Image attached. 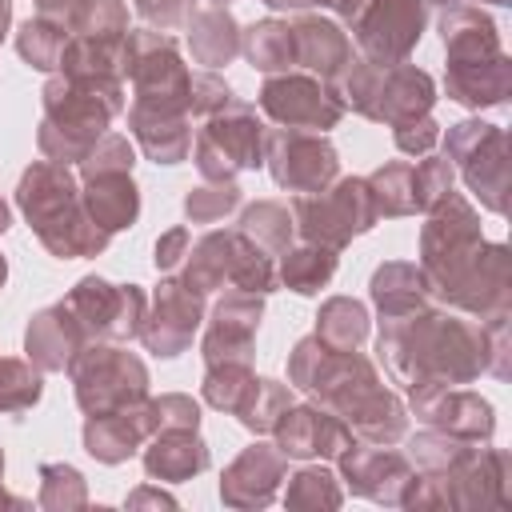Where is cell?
<instances>
[{
    "mask_svg": "<svg viewBox=\"0 0 512 512\" xmlns=\"http://www.w3.org/2000/svg\"><path fill=\"white\" fill-rule=\"evenodd\" d=\"M240 232L248 240H256L264 252H288V244H292V216H288V208H280L272 200H260V204H252L244 212Z\"/></svg>",
    "mask_w": 512,
    "mask_h": 512,
    "instance_id": "obj_35",
    "label": "cell"
},
{
    "mask_svg": "<svg viewBox=\"0 0 512 512\" xmlns=\"http://www.w3.org/2000/svg\"><path fill=\"white\" fill-rule=\"evenodd\" d=\"M380 352L392 376L408 388L468 384L480 372H488L484 324H468L436 308H420L404 320L380 324Z\"/></svg>",
    "mask_w": 512,
    "mask_h": 512,
    "instance_id": "obj_1",
    "label": "cell"
},
{
    "mask_svg": "<svg viewBox=\"0 0 512 512\" xmlns=\"http://www.w3.org/2000/svg\"><path fill=\"white\" fill-rule=\"evenodd\" d=\"M220 4H224V0H220Z\"/></svg>",
    "mask_w": 512,
    "mask_h": 512,
    "instance_id": "obj_47",
    "label": "cell"
},
{
    "mask_svg": "<svg viewBox=\"0 0 512 512\" xmlns=\"http://www.w3.org/2000/svg\"><path fill=\"white\" fill-rule=\"evenodd\" d=\"M440 36L448 48V60H484L504 52L496 20L476 4H452L440 16Z\"/></svg>",
    "mask_w": 512,
    "mask_h": 512,
    "instance_id": "obj_21",
    "label": "cell"
},
{
    "mask_svg": "<svg viewBox=\"0 0 512 512\" xmlns=\"http://www.w3.org/2000/svg\"><path fill=\"white\" fill-rule=\"evenodd\" d=\"M188 108L180 104H156V100H136L132 104V132L136 140L144 144V152L156 160V164H180L188 144H192V132H188Z\"/></svg>",
    "mask_w": 512,
    "mask_h": 512,
    "instance_id": "obj_18",
    "label": "cell"
},
{
    "mask_svg": "<svg viewBox=\"0 0 512 512\" xmlns=\"http://www.w3.org/2000/svg\"><path fill=\"white\" fill-rule=\"evenodd\" d=\"M64 308L76 316V324L92 336L128 340L144 324V296L136 284H104L100 276H84Z\"/></svg>",
    "mask_w": 512,
    "mask_h": 512,
    "instance_id": "obj_10",
    "label": "cell"
},
{
    "mask_svg": "<svg viewBox=\"0 0 512 512\" xmlns=\"http://www.w3.org/2000/svg\"><path fill=\"white\" fill-rule=\"evenodd\" d=\"M40 400V376L24 360H0V412H20Z\"/></svg>",
    "mask_w": 512,
    "mask_h": 512,
    "instance_id": "obj_37",
    "label": "cell"
},
{
    "mask_svg": "<svg viewBox=\"0 0 512 512\" xmlns=\"http://www.w3.org/2000/svg\"><path fill=\"white\" fill-rule=\"evenodd\" d=\"M316 336L332 348H356L368 336V312L364 304L348 300V296H332L320 316H316Z\"/></svg>",
    "mask_w": 512,
    "mask_h": 512,
    "instance_id": "obj_31",
    "label": "cell"
},
{
    "mask_svg": "<svg viewBox=\"0 0 512 512\" xmlns=\"http://www.w3.org/2000/svg\"><path fill=\"white\" fill-rule=\"evenodd\" d=\"M20 208L36 236L56 252V256H92L108 244V232L92 224L84 212V200L76 192V180L68 176L64 164L40 160L24 172L20 180Z\"/></svg>",
    "mask_w": 512,
    "mask_h": 512,
    "instance_id": "obj_2",
    "label": "cell"
},
{
    "mask_svg": "<svg viewBox=\"0 0 512 512\" xmlns=\"http://www.w3.org/2000/svg\"><path fill=\"white\" fill-rule=\"evenodd\" d=\"M428 276L416 264H384L372 276V300L380 304V324L404 320L420 308H428Z\"/></svg>",
    "mask_w": 512,
    "mask_h": 512,
    "instance_id": "obj_24",
    "label": "cell"
},
{
    "mask_svg": "<svg viewBox=\"0 0 512 512\" xmlns=\"http://www.w3.org/2000/svg\"><path fill=\"white\" fill-rule=\"evenodd\" d=\"M368 192H372L376 220H380V216H412V212H420V208H416L412 164H404V160L376 168V172L368 176Z\"/></svg>",
    "mask_w": 512,
    "mask_h": 512,
    "instance_id": "obj_28",
    "label": "cell"
},
{
    "mask_svg": "<svg viewBox=\"0 0 512 512\" xmlns=\"http://www.w3.org/2000/svg\"><path fill=\"white\" fill-rule=\"evenodd\" d=\"M8 16H12V8H8V0H0V36H4V28H8Z\"/></svg>",
    "mask_w": 512,
    "mask_h": 512,
    "instance_id": "obj_42",
    "label": "cell"
},
{
    "mask_svg": "<svg viewBox=\"0 0 512 512\" xmlns=\"http://www.w3.org/2000/svg\"><path fill=\"white\" fill-rule=\"evenodd\" d=\"M260 108L280 124L296 132H324L340 120L344 100L328 92L312 76H272L260 92Z\"/></svg>",
    "mask_w": 512,
    "mask_h": 512,
    "instance_id": "obj_13",
    "label": "cell"
},
{
    "mask_svg": "<svg viewBox=\"0 0 512 512\" xmlns=\"http://www.w3.org/2000/svg\"><path fill=\"white\" fill-rule=\"evenodd\" d=\"M292 40H296V64L320 72L324 80H336L352 64V44L332 20L300 16L292 24Z\"/></svg>",
    "mask_w": 512,
    "mask_h": 512,
    "instance_id": "obj_22",
    "label": "cell"
},
{
    "mask_svg": "<svg viewBox=\"0 0 512 512\" xmlns=\"http://www.w3.org/2000/svg\"><path fill=\"white\" fill-rule=\"evenodd\" d=\"M480 244V216L460 192H448L440 204H432L420 232V272L428 276V288L436 292L440 284H448Z\"/></svg>",
    "mask_w": 512,
    "mask_h": 512,
    "instance_id": "obj_5",
    "label": "cell"
},
{
    "mask_svg": "<svg viewBox=\"0 0 512 512\" xmlns=\"http://www.w3.org/2000/svg\"><path fill=\"white\" fill-rule=\"evenodd\" d=\"M448 164L464 176L488 212L508 208V136L488 120H460L448 128Z\"/></svg>",
    "mask_w": 512,
    "mask_h": 512,
    "instance_id": "obj_4",
    "label": "cell"
},
{
    "mask_svg": "<svg viewBox=\"0 0 512 512\" xmlns=\"http://www.w3.org/2000/svg\"><path fill=\"white\" fill-rule=\"evenodd\" d=\"M444 88L464 108H496L512 92V60L508 52H496L484 60H448Z\"/></svg>",
    "mask_w": 512,
    "mask_h": 512,
    "instance_id": "obj_17",
    "label": "cell"
},
{
    "mask_svg": "<svg viewBox=\"0 0 512 512\" xmlns=\"http://www.w3.org/2000/svg\"><path fill=\"white\" fill-rule=\"evenodd\" d=\"M80 336H84V328L76 324V316L64 304H56V308H44L40 316H32L24 348L40 368L56 372V368L72 364V356L80 352Z\"/></svg>",
    "mask_w": 512,
    "mask_h": 512,
    "instance_id": "obj_23",
    "label": "cell"
},
{
    "mask_svg": "<svg viewBox=\"0 0 512 512\" xmlns=\"http://www.w3.org/2000/svg\"><path fill=\"white\" fill-rule=\"evenodd\" d=\"M4 228H8V208L0 204V232H4Z\"/></svg>",
    "mask_w": 512,
    "mask_h": 512,
    "instance_id": "obj_44",
    "label": "cell"
},
{
    "mask_svg": "<svg viewBox=\"0 0 512 512\" xmlns=\"http://www.w3.org/2000/svg\"><path fill=\"white\" fill-rule=\"evenodd\" d=\"M412 180H416V208L428 212L432 204H440L448 192H452V180H456V168L448 164V156H428L412 168Z\"/></svg>",
    "mask_w": 512,
    "mask_h": 512,
    "instance_id": "obj_38",
    "label": "cell"
},
{
    "mask_svg": "<svg viewBox=\"0 0 512 512\" xmlns=\"http://www.w3.org/2000/svg\"><path fill=\"white\" fill-rule=\"evenodd\" d=\"M332 272H336V248H324V244H312V240L300 244V248H292L284 256V264H280L284 284L292 292H300V296L320 292L332 280Z\"/></svg>",
    "mask_w": 512,
    "mask_h": 512,
    "instance_id": "obj_29",
    "label": "cell"
},
{
    "mask_svg": "<svg viewBox=\"0 0 512 512\" xmlns=\"http://www.w3.org/2000/svg\"><path fill=\"white\" fill-rule=\"evenodd\" d=\"M188 44H192V56L200 64L220 68L240 52L236 20L224 8H192L188 12Z\"/></svg>",
    "mask_w": 512,
    "mask_h": 512,
    "instance_id": "obj_26",
    "label": "cell"
},
{
    "mask_svg": "<svg viewBox=\"0 0 512 512\" xmlns=\"http://www.w3.org/2000/svg\"><path fill=\"white\" fill-rule=\"evenodd\" d=\"M296 224L312 244L344 248L356 232H368L376 224L368 180H340L332 192H304L296 196Z\"/></svg>",
    "mask_w": 512,
    "mask_h": 512,
    "instance_id": "obj_6",
    "label": "cell"
},
{
    "mask_svg": "<svg viewBox=\"0 0 512 512\" xmlns=\"http://www.w3.org/2000/svg\"><path fill=\"white\" fill-rule=\"evenodd\" d=\"M280 472H284V460H280V452L276 448H268V444H252L232 468H228V476H224V488L220 492H232L236 484H248V488H256L252 496H256V504H264L268 496H272V484L280 480Z\"/></svg>",
    "mask_w": 512,
    "mask_h": 512,
    "instance_id": "obj_32",
    "label": "cell"
},
{
    "mask_svg": "<svg viewBox=\"0 0 512 512\" xmlns=\"http://www.w3.org/2000/svg\"><path fill=\"white\" fill-rule=\"evenodd\" d=\"M64 44H68V32H64V20H52V16H36L20 28V56L32 64V68H60V56H64Z\"/></svg>",
    "mask_w": 512,
    "mask_h": 512,
    "instance_id": "obj_34",
    "label": "cell"
},
{
    "mask_svg": "<svg viewBox=\"0 0 512 512\" xmlns=\"http://www.w3.org/2000/svg\"><path fill=\"white\" fill-rule=\"evenodd\" d=\"M4 276H8V268H4V256H0V284H4Z\"/></svg>",
    "mask_w": 512,
    "mask_h": 512,
    "instance_id": "obj_45",
    "label": "cell"
},
{
    "mask_svg": "<svg viewBox=\"0 0 512 512\" xmlns=\"http://www.w3.org/2000/svg\"><path fill=\"white\" fill-rule=\"evenodd\" d=\"M344 456V472L348 480H356L360 492L376 496V500H388L392 504V492H388V480L392 484H412V468L400 452H384V448H352V452H340Z\"/></svg>",
    "mask_w": 512,
    "mask_h": 512,
    "instance_id": "obj_25",
    "label": "cell"
},
{
    "mask_svg": "<svg viewBox=\"0 0 512 512\" xmlns=\"http://www.w3.org/2000/svg\"><path fill=\"white\" fill-rule=\"evenodd\" d=\"M424 0H368L352 32L372 64H400L424 32Z\"/></svg>",
    "mask_w": 512,
    "mask_h": 512,
    "instance_id": "obj_12",
    "label": "cell"
},
{
    "mask_svg": "<svg viewBox=\"0 0 512 512\" xmlns=\"http://www.w3.org/2000/svg\"><path fill=\"white\" fill-rule=\"evenodd\" d=\"M392 140L400 152H412V156H428L440 140V124L424 112V116H412V120H400L392 124Z\"/></svg>",
    "mask_w": 512,
    "mask_h": 512,
    "instance_id": "obj_39",
    "label": "cell"
},
{
    "mask_svg": "<svg viewBox=\"0 0 512 512\" xmlns=\"http://www.w3.org/2000/svg\"><path fill=\"white\" fill-rule=\"evenodd\" d=\"M432 4H440V8H452V4H468V0H432ZM488 4H508V0H488Z\"/></svg>",
    "mask_w": 512,
    "mask_h": 512,
    "instance_id": "obj_43",
    "label": "cell"
},
{
    "mask_svg": "<svg viewBox=\"0 0 512 512\" xmlns=\"http://www.w3.org/2000/svg\"><path fill=\"white\" fill-rule=\"evenodd\" d=\"M184 256H188V228H172V232H164L156 240V268L172 272Z\"/></svg>",
    "mask_w": 512,
    "mask_h": 512,
    "instance_id": "obj_41",
    "label": "cell"
},
{
    "mask_svg": "<svg viewBox=\"0 0 512 512\" xmlns=\"http://www.w3.org/2000/svg\"><path fill=\"white\" fill-rule=\"evenodd\" d=\"M0 464H4V460H0Z\"/></svg>",
    "mask_w": 512,
    "mask_h": 512,
    "instance_id": "obj_46",
    "label": "cell"
},
{
    "mask_svg": "<svg viewBox=\"0 0 512 512\" xmlns=\"http://www.w3.org/2000/svg\"><path fill=\"white\" fill-rule=\"evenodd\" d=\"M436 296H444L452 308L472 312V316H496L512 308V256L504 244H480L472 252V260L436 288Z\"/></svg>",
    "mask_w": 512,
    "mask_h": 512,
    "instance_id": "obj_9",
    "label": "cell"
},
{
    "mask_svg": "<svg viewBox=\"0 0 512 512\" xmlns=\"http://www.w3.org/2000/svg\"><path fill=\"white\" fill-rule=\"evenodd\" d=\"M288 404H292V392H288L284 384H276V380H256V376H252L232 412L240 416L244 428L268 432V428H276V420L288 412Z\"/></svg>",
    "mask_w": 512,
    "mask_h": 512,
    "instance_id": "obj_30",
    "label": "cell"
},
{
    "mask_svg": "<svg viewBox=\"0 0 512 512\" xmlns=\"http://www.w3.org/2000/svg\"><path fill=\"white\" fill-rule=\"evenodd\" d=\"M244 52H248V60H252L260 72H276V68L296 64V40H292V28L280 24V20L252 24L248 36H244Z\"/></svg>",
    "mask_w": 512,
    "mask_h": 512,
    "instance_id": "obj_33",
    "label": "cell"
},
{
    "mask_svg": "<svg viewBox=\"0 0 512 512\" xmlns=\"http://www.w3.org/2000/svg\"><path fill=\"white\" fill-rule=\"evenodd\" d=\"M200 316H204V296L184 280H164L156 292L152 316H144L140 324V336L156 356H176L188 348Z\"/></svg>",
    "mask_w": 512,
    "mask_h": 512,
    "instance_id": "obj_15",
    "label": "cell"
},
{
    "mask_svg": "<svg viewBox=\"0 0 512 512\" xmlns=\"http://www.w3.org/2000/svg\"><path fill=\"white\" fill-rule=\"evenodd\" d=\"M264 160L276 184L292 192H320L336 176V148L320 132H296V128L264 132Z\"/></svg>",
    "mask_w": 512,
    "mask_h": 512,
    "instance_id": "obj_11",
    "label": "cell"
},
{
    "mask_svg": "<svg viewBox=\"0 0 512 512\" xmlns=\"http://www.w3.org/2000/svg\"><path fill=\"white\" fill-rule=\"evenodd\" d=\"M412 392V408L424 424H432L436 432L460 436V440H488L496 432V412L480 392L456 388V384H420L408 388Z\"/></svg>",
    "mask_w": 512,
    "mask_h": 512,
    "instance_id": "obj_14",
    "label": "cell"
},
{
    "mask_svg": "<svg viewBox=\"0 0 512 512\" xmlns=\"http://www.w3.org/2000/svg\"><path fill=\"white\" fill-rule=\"evenodd\" d=\"M340 96L372 116V120H388V124H400V120H412V116H424L436 100V88H432V76L420 72L416 64H372V60H360V64H348L340 76Z\"/></svg>",
    "mask_w": 512,
    "mask_h": 512,
    "instance_id": "obj_3",
    "label": "cell"
},
{
    "mask_svg": "<svg viewBox=\"0 0 512 512\" xmlns=\"http://www.w3.org/2000/svg\"><path fill=\"white\" fill-rule=\"evenodd\" d=\"M264 160V128L248 104L228 100L212 112L208 128L196 140V164L208 180H232L240 168H256Z\"/></svg>",
    "mask_w": 512,
    "mask_h": 512,
    "instance_id": "obj_8",
    "label": "cell"
},
{
    "mask_svg": "<svg viewBox=\"0 0 512 512\" xmlns=\"http://www.w3.org/2000/svg\"><path fill=\"white\" fill-rule=\"evenodd\" d=\"M236 204H240V188H236L232 180H212L208 188L188 192L184 212H188V220H192V224H212V220L228 216Z\"/></svg>",
    "mask_w": 512,
    "mask_h": 512,
    "instance_id": "obj_36",
    "label": "cell"
},
{
    "mask_svg": "<svg viewBox=\"0 0 512 512\" xmlns=\"http://www.w3.org/2000/svg\"><path fill=\"white\" fill-rule=\"evenodd\" d=\"M68 368H72L76 400L84 412H112V408L140 404V396L148 388L144 364L120 348H104V344L80 348Z\"/></svg>",
    "mask_w": 512,
    "mask_h": 512,
    "instance_id": "obj_7",
    "label": "cell"
},
{
    "mask_svg": "<svg viewBox=\"0 0 512 512\" xmlns=\"http://www.w3.org/2000/svg\"><path fill=\"white\" fill-rule=\"evenodd\" d=\"M288 500H292V504H308V500L340 504V492H336V484H332V476H328V472H320V468H304V472L296 476V484H292Z\"/></svg>",
    "mask_w": 512,
    "mask_h": 512,
    "instance_id": "obj_40",
    "label": "cell"
},
{
    "mask_svg": "<svg viewBox=\"0 0 512 512\" xmlns=\"http://www.w3.org/2000/svg\"><path fill=\"white\" fill-rule=\"evenodd\" d=\"M88 188L80 192L84 200V212L92 216L96 228L104 232H116V228H128L140 212V196H136V184L124 168H112V172H88L84 176Z\"/></svg>",
    "mask_w": 512,
    "mask_h": 512,
    "instance_id": "obj_20",
    "label": "cell"
},
{
    "mask_svg": "<svg viewBox=\"0 0 512 512\" xmlns=\"http://www.w3.org/2000/svg\"><path fill=\"white\" fill-rule=\"evenodd\" d=\"M196 428H164V436L148 448L144 464H148V476H160V480H184L192 472H200L208 464V448L192 436Z\"/></svg>",
    "mask_w": 512,
    "mask_h": 512,
    "instance_id": "obj_27",
    "label": "cell"
},
{
    "mask_svg": "<svg viewBox=\"0 0 512 512\" xmlns=\"http://www.w3.org/2000/svg\"><path fill=\"white\" fill-rule=\"evenodd\" d=\"M276 436L284 456H340L344 448H352V432L320 408H288L276 420Z\"/></svg>",
    "mask_w": 512,
    "mask_h": 512,
    "instance_id": "obj_19",
    "label": "cell"
},
{
    "mask_svg": "<svg viewBox=\"0 0 512 512\" xmlns=\"http://www.w3.org/2000/svg\"><path fill=\"white\" fill-rule=\"evenodd\" d=\"M256 324H260V300H256V292H232V296H224L216 304L212 328L204 336L208 364H248Z\"/></svg>",
    "mask_w": 512,
    "mask_h": 512,
    "instance_id": "obj_16",
    "label": "cell"
}]
</instances>
